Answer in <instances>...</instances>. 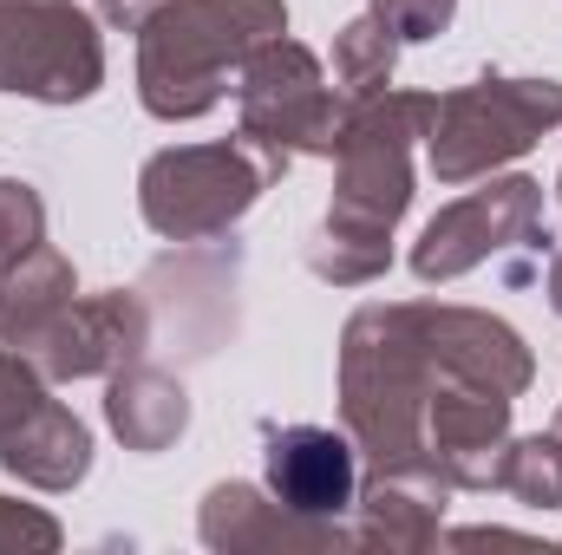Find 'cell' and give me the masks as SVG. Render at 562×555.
<instances>
[{
	"instance_id": "6da1fadb",
	"label": "cell",
	"mask_w": 562,
	"mask_h": 555,
	"mask_svg": "<svg viewBox=\"0 0 562 555\" xmlns=\"http://www.w3.org/2000/svg\"><path fill=\"white\" fill-rule=\"evenodd\" d=\"M431 112H438V99H419V92H400V99L373 92L347 112L340 144H334L340 196H334L327 236L314 249V269L327 281H373L386 269V256H393L386 236L413 203V157L406 150H413V138L431 132Z\"/></svg>"
},
{
	"instance_id": "7a4b0ae2",
	"label": "cell",
	"mask_w": 562,
	"mask_h": 555,
	"mask_svg": "<svg viewBox=\"0 0 562 555\" xmlns=\"http://www.w3.org/2000/svg\"><path fill=\"white\" fill-rule=\"evenodd\" d=\"M281 0H164L144 20L138 92L157 118H196L249 66L256 46L281 39Z\"/></svg>"
},
{
	"instance_id": "3957f363",
	"label": "cell",
	"mask_w": 562,
	"mask_h": 555,
	"mask_svg": "<svg viewBox=\"0 0 562 555\" xmlns=\"http://www.w3.org/2000/svg\"><path fill=\"white\" fill-rule=\"evenodd\" d=\"M243 92V144L262 157V170L281 177L294 157H334L347 105L321 86V66L307 46L269 39L249 53V66L236 72Z\"/></svg>"
},
{
	"instance_id": "277c9868",
	"label": "cell",
	"mask_w": 562,
	"mask_h": 555,
	"mask_svg": "<svg viewBox=\"0 0 562 555\" xmlns=\"http://www.w3.org/2000/svg\"><path fill=\"white\" fill-rule=\"evenodd\" d=\"M562 118V86L557 79H477L431 112V170L445 183H464L517 150L543 138Z\"/></svg>"
},
{
	"instance_id": "5b68a950",
	"label": "cell",
	"mask_w": 562,
	"mask_h": 555,
	"mask_svg": "<svg viewBox=\"0 0 562 555\" xmlns=\"http://www.w3.org/2000/svg\"><path fill=\"white\" fill-rule=\"evenodd\" d=\"M262 183H269V170L249 144H190V150H164L144 163L138 203L157 236L190 242V236L229 229L262 196Z\"/></svg>"
},
{
	"instance_id": "8992f818",
	"label": "cell",
	"mask_w": 562,
	"mask_h": 555,
	"mask_svg": "<svg viewBox=\"0 0 562 555\" xmlns=\"http://www.w3.org/2000/svg\"><path fill=\"white\" fill-rule=\"evenodd\" d=\"M99 79L105 53L72 0H0V92L66 105L99 92Z\"/></svg>"
},
{
	"instance_id": "52a82bcc",
	"label": "cell",
	"mask_w": 562,
	"mask_h": 555,
	"mask_svg": "<svg viewBox=\"0 0 562 555\" xmlns=\"http://www.w3.org/2000/svg\"><path fill=\"white\" fill-rule=\"evenodd\" d=\"M504 249H524V256H543L550 236H543V190L530 177H510V183H491V190H471L464 203H451L445 216H431V229L413 249V269L419 281H451Z\"/></svg>"
},
{
	"instance_id": "ba28073f",
	"label": "cell",
	"mask_w": 562,
	"mask_h": 555,
	"mask_svg": "<svg viewBox=\"0 0 562 555\" xmlns=\"http://www.w3.org/2000/svg\"><path fill=\"white\" fill-rule=\"evenodd\" d=\"M425 471H438L451 490H497L504 451H510V399L464 386L438 366V386L425 399Z\"/></svg>"
},
{
	"instance_id": "9c48e42d",
	"label": "cell",
	"mask_w": 562,
	"mask_h": 555,
	"mask_svg": "<svg viewBox=\"0 0 562 555\" xmlns=\"http://www.w3.org/2000/svg\"><path fill=\"white\" fill-rule=\"evenodd\" d=\"M269 497L294 517L340 523L360 503V464L340 431L321 424H269Z\"/></svg>"
},
{
	"instance_id": "30bf717a",
	"label": "cell",
	"mask_w": 562,
	"mask_h": 555,
	"mask_svg": "<svg viewBox=\"0 0 562 555\" xmlns=\"http://www.w3.org/2000/svg\"><path fill=\"white\" fill-rule=\"evenodd\" d=\"M203 543L223 555H243V550H353V530L340 523H314V517H294L269 503L262 490L249 484H216L203 497Z\"/></svg>"
},
{
	"instance_id": "8fae6325",
	"label": "cell",
	"mask_w": 562,
	"mask_h": 555,
	"mask_svg": "<svg viewBox=\"0 0 562 555\" xmlns=\"http://www.w3.org/2000/svg\"><path fill=\"white\" fill-rule=\"evenodd\" d=\"M445 477L438 471H380L373 490L353 503L360 510V530H353V550H425L438 543V523H445Z\"/></svg>"
},
{
	"instance_id": "7c38bea8",
	"label": "cell",
	"mask_w": 562,
	"mask_h": 555,
	"mask_svg": "<svg viewBox=\"0 0 562 555\" xmlns=\"http://www.w3.org/2000/svg\"><path fill=\"white\" fill-rule=\"evenodd\" d=\"M0 464H7L20 484H33V490H72V484L92 471V431L66 412V406L46 399L40 412L0 444Z\"/></svg>"
},
{
	"instance_id": "4fadbf2b",
	"label": "cell",
	"mask_w": 562,
	"mask_h": 555,
	"mask_svg": "<svg viewBox=\"0 0 562 555\" xmlns=\"http://www.w3.org/2000/svg\"><path fill=\"white\" fill-rule=\"evenodd\" d=\"M72 307V269L66 256H53L46 242L26 249L13 269H7V287H0V347H13L20 360L40 347V333Z\"/></svg>"
},
{
	"instance_id": "5bb4252c",
	"label": "cell",
	"mask_w": 562,
	"mask_h": 555,
	"mask_svg": "<svg viewBox=\"0 0 562 555\" xmlns=\"http://www.w3.org/2000/svg\"><path fill=\"white\" fill-rule=\"evenodd\" d=\"M105 418H112V431H119L132 451H164V444L190 424V399H183V386H177L170 373L125 360V366L112 373Z\"/></svg>"
},
{
	"instance_id": "9a60e30c",
	"label": "cell",
	"mask_w": 562,
	"mask_h": 555,
	"mask_svg": "<svg viewBox=\"0 0 562 555\" xmlns=\"http://www.w3.org/2000/svg\"><path fill=\"white\" fill-rule=\"evenodd\" d=\"M393 59H400V33H393V20H380V13H360V20L340 33V46H334V72H340V86H347L353 99L386 92Z\"/></svg>"
},
{
	"instance_id": "2e32d148",
	"label": "cell",
	"mask_w": 562,
	"mask_h": 555,
	"mask_svg": "<svg viewBox=\"0 0 562 555\" xmlns=\"http://www.w3.org/2000/svg\"><path fill=\"white\" fill-rule=\"evenodd\" d=\"M497 490H510L524 510H562V431H537V438H517L504 451V471H497Z\"/></svg>"
},
{
	"instance_id": "e0dca14e",
	"label": "cell",
	"mask_w": 562,
	"mask_h": 555,
	"mask_svg": "<svg viewBox=\"0 0 562 555\" xmlns=\"http://www.w3.org/2000/svg\"><path fill=\"white\" fill-rule=\"evenodd\" d=\"M40 229H46L40 196H33L26 183H0V275H7L26 249H40Z\"/></svg>"
},
{
	"instance_id": "ac0fdd59",
	"label": "cell",
	"mask_w": 562,
	"mask_h": 555,
	"mask_svg": "<svg viewBox=\"0 0 562 555\" xmlns=\"http://www.w3.org/2000/svg\"><path fill=\"white\" fill-rule=\"evenodd\" d=\"M0 550H59V523L33 503L0 497Z\"/></svg>"
},
{
	"instance_id": "d6986e66",
	"label": "cell",
	"mask_w": 562,
	"mask_h": 555,
	"mask_svg": "<svg viewBox=\"0 0 562 555\" xmlns=\"http://www.w3.org/2000/svg\"><path fill=\"white\" fill-rule=\"evenodd\" d=\"M380 20H393L400 39H431L445 20H451V0H373Z\"/></svg>"
},
{
	"instance_id": "ffe728a7",
	"label": "cell",
	"mask_w": 562,
	"mask_h": 555,
	"mask_svg": "<svg viewBox=\"0 0 562 555\" xmlns=\"http://www.w3.org/2000/svg\"><path fill=\"white\" fill-rule=\"evenodd\" d=\"M164 0H99V13L112 20V26H125V33H144V20L157 13Z\"/></svg>"
},
{
	"instance_id": "44dd1931",
	"label": "cell",
	"mask_w": 562,
	"mask_h": 555,
	"mask_svg": "<svg viewBox=\"0 0 562 555\" xmlns=\"http://www.w3.org/2000/svg\"><path fill=\"white\" fill-rule=\"evenodd\" d=\"M550 294H557V314H562V256L550 262Z\"/></svg>"
},
{
	"instance_id": "7402d4cb",
	"label": "cell",
	"mask_w": 562,
	"mask_h": 555,
	"mask_svg": "<svg viewBox=\"0 0 562 555\" xmlns=\"http://www.w3.org/2000/svg\"><path fill=\"white\" fill-rule=\"evenodd\" d=\"M557 431H562V424H557Z\"/></svg>"
}]
</instances>
